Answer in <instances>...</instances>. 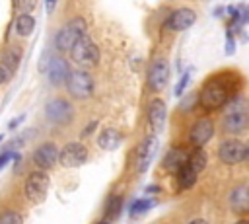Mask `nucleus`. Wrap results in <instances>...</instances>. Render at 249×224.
<instances>
[{
  "label": "nucleus",
  "mask_w": 249,
  "mask_h": 224,
  "mask_svg": "<svg viewBox=\"0 0 249 224\" xmlns=\"http://www.w3.org/2000/svg\"><path fill=\"white\" fill-rule=\"evenodd\" d=\"M84 35H88V23L84 18H72L54 35V47L58 51H70Z\"/></svg>",
  "instance_id": "obj_1"
},
{
  "label": "nucleus",
  "mask_w": 249,
  "mask_h": 224,
  "mask_svg": "<svg viewBox=\"0 0 249 224\" xmlns=\"http://www.w3.org/2000/svg\"><path fill=\"white\" fill-rule=\"evenodd\" d=\"M198 101H200V105L206 107V109H220V107H224V105L230 101L228 84L222 82V80H218V76H216V78H210V80L204 84V88L200 90Z\"/></svg>",
  "instance_id": "obj_2"
},
{
  "label": "nucleus",
  "mask_w": 249,
  "mask_h": 224,
  "mask_svg": "<svg viewBox=\"0 0 249 224\" xmlns=\"http://www.w3.org/2000/svg\"><path fill=\"white\" fill-rule=\"evenodd\" d=\"M68 53H70V58H72L82 70L97 66L99 56H101L99 47H97V45L93 43V39L88 37V35H84V37H82V39H80Z\"/></svg>",
  "instance_id": "obj_3"
},
{
  "label": "nucleus",
  "mask_w": 249,
  "mask_h": 224,
  "mask_svg": "<svg viewBox=\"0 0 249 224\" xmlns=\"http://www.w3.org/2000/svg\"><path fill=\"white\" fill-rule=\"evenodd\" d=\"M64 86H66V92L74 99H88V97L93 95V90H95V84H93L91 74L88 70H82V68L70 70Z\"/></svg>",
  "instance_id": "obj_4"
},
{
  "label": "nucleus",
  "mask_w": 249,
  "mask_h": 224,
  "mask_svg": "<svg viewBox=\"0 0 249 224\" xmlns=\"http://www.w3.org/2000/svg\"><path fill=\"white\" fill-rule=\"evenodd\" d=\"M49 175L47 171L43 169H35L31 171L27 177H25V183H23V193L27 197V201L35 203V205H41L45 199H47V193H49Z\"/></svg>",
  "instance_id": "obj_5"
},
{
  "label": "nucleus",
  "mask_w": 249,
  "mask_h": 224,
  "mask_svg": "<svg viewBox=\"0 0 249 224\" xmlns=\"http://www.w3.org/2000/svg\"><path fill=\"white\" fill-rule=\"evenodd\" d=\"M45 117L53 125H68L74 119V107H72V103L68 99L54 97V99L47 101V105H45Z\"/></svg>",
  "instance_id": "obj_6"
},
{
  "label": "nucleus",
  "mask_w": 249,
  "mask_h": 224,
  "mask_svg": "<svg viewBox=\"0 0 249 224\" xmlns=\"http://www.w3.org/2000/svg\"><path fill=\"white\" fill-rule=\"evenodd\" d=\"M158 146H160V140L156 134H148L136 148V158H134V169L136 173H144L148 171V168L152 166L154 158H156V152H158Z\"/></svg>",
  "instance_id": "obj_7"
},
{
  "label": "nucleus",
  "mask_w": 249,
  "mask_h": 224,
  "mask_svg": "<svg viewBox=\"0 0 249 224\" xmlns=\"http://www.w3.org/2000/svg\"><path fill=\"white\" fill-rule=\"evenodd\" d=\"M247 154H249V148L239 138H228L218 146V158L228 166H235V164L243 162L247 158Z\"/></svg>",
  "instance_id": "obj_8"
},
{
  "label": "nucleus",
  "mask_w": 249,
  "mask_h": 224,
  "mask_svg": "<svg viewBox=\"0 0 249 224\" xmlns=\"http://www.w3.org/2000/svg\"><path fill=\"white\" fill-rule=\"evenodd\" d=\"M88 160V148L82 142H68L58 150V164L64 168H78L86 164Z\"/></svg>",
  "instance_id": "obj_9"
},
{
  "label": "nucleus",
  "mask_w": 249,
  "mask_h": 224,
  "mask_svg": "<svg viewBox=\"0 0 249 224\" xmlns=\"http://www.w3.org/2000/svg\"><path fill=\"white\" fill-rule=\"evenodd\" d=\"M169 62L165 58H156L152 64H150V70H148V88L152 92H160L165 88L167 80H169Z\"/></svg>",
  "instance_id": "obj_10"
},
{
  "label": "nucleus",
  "mask_w": 249,
  "mask_h": 224,
  "mask_svg": "<svg viewBox=\"0 0 249 224\" xmlns=\"http://www.w3.org/2000/svg\"><path fill=\"white\" fill-rule=\"evenodd\" d=\"M212 136H214V123H212V119H208V117L198 119V121L191 127V131H189V142H191L195 148H202Z\"/></svg>",
  "instance_id": "obj_11"
},
{
  "label": "nucleus",
  "mask_w": 249,
  "mask_h": 224,
  "mask_svg": "<svg viewBox=\"0 0 249 224\" xmlns=\"http://www.w3.org/2000/svg\"><path fill=\"white\" fill-rule=\"evenodd\" d=\"M196 21V14L193 8H177L175 12L169 14V18L165 19V27L169 31H185L191 25H195Z\"/></svg>",
  "instance_id": "obj_12"
},
{
  "label": "nucleus",
  "mask_w": 249,
  "mask_h": 224,
  "mask_svg": "<svg viewBox=\"0 0 249 224\" xmlns=\"http://www.w3.org/2000/svg\"><path fill=\"white\" fill-rule=\"evenodd\" d=\"M58 160V148L54 142H43L35 148L33 152V164L39 168V169H51Z\"/></svg>",
  "instance_id": "obj_13"
},
{
  "label": "nucleus",
  "mask_w": 249,
  "mask_h": 224,
  "mask_svg": "<svg viewBox=\"0 0 249 224\" xmlns=\"http://www.w3.org/2000/svg\"><path fill=\"white\" fill-rule=\"evenodd\" d=\"M165 117H167V107H165V101L156 97L150 101L148 105V125H150V131L152 134L158 136V132L163 129L165 125Z\"/></svg>",
  "instance_id": "obj_14"
},
{
  "label": "nucleus",
  "mask_w": 249,
  "mask_h": 224,
  "mask_svg": "<svg viewBox=\"0 0 249 224\" xmlns=\"http://www.w3.org/2000/svg\"><path fill=\"white\" fill-rule=\"evenodd\" d=\"M230 208L235 212V214H245L249 210V187L245 181L237 183L231 191H230Z\"/></svg>",
  "instance_id": "obj_15"
},
{
  "label": "nucleus",
  "mask_w": 249,
  "mask_h": 224,
  "mask_svg": "<svg viewBox=\"0 0 249 224\" xmlns=\"http://www.w3.org/2000/svg\"><path fill=\"white\" fill-rule=\"evenodd\" d=\"M68 72H70V66H68L66 58L51 56V60L47 64V76H49V82L53 86H62L68 78Z\"/></svg>",
  "instance_id": "obj_16"
},
{
  "label": "nucleus",
  "mask_w": 249,
  "mask_h": 224,
  "mask_svg": "<svg viewBox=\"0 0 249 224\" xmlns=\"http://www.w3.org/2000/svg\"><path fill=\"white\" fill-rule=\"evenodd\" d=\"M247 127V111H235V113H226L222 129L228 134H237L241 131H245Z\"/></svg>",
  "instance_id": "obj_17"
},
{
  "label": "nucleus",
  "mask_w": 249,
  "mask_h": 224,
  "mask_svg": "<svg viewBox=\"0 0 249 224\" xmlns=\"http://www.w3.org/2000/svg\"><path fill=\"white\" fill-rule=\"evenodd\" d=\"M187 158H189V152H187L185 148H181V146H175V148H171V150L163 156L161 166H163L165 169L177 171L183 164H187Z\"/></svg>",
  "instance_id": "obj_18"
},
{
  "label": "nucleus",
  "mask_w": 249,
  "mask_h": 224,
  "mask_svg": "<svg viewBox=\"0 0 249 224\" xmlns=\"http://www.w3.org/2000/svg\"><path fill=\"white\" fill-rule=\"evenodd\" d=\"M121 142H123V132L117 129H105L97 136V146L101 150H115L121 146Z\"/></svg>",
  "instance_id": "obj_19"
},
{
  "label": "nucleus",
  "mask_w": 249,
  "mask_h": 224,
  "mask_svg": "<svg viewBox=\"0 0 249 224\" xmlns=\"http://www.w3.org/2000/svg\"><path fill=\"white\" fill-rule=\"evenodd\" d=\"M175 173H177L179 189H191V187L196 183V177H198V173H196L189 164H183Z\"/></svg>",
  "instance_id": "obj_20"
},
{
  "label": "nucleus",
  "mask_w": 249,
  "mask_h": 224,
  "mask_svg": "<svg viewBox=\"0 0 249 224\" xmlns=\"http://www.w3.org/2000/svg\"><path fill=\"white\" fill-rule=\"evenodd\" d=\"M14 29H16V33H18L19 37H27V35H31L33 29H35V18H33L31 14H19V16L16 18Z\"/></svg>",
  "instance_id": "obj_21"
},
{
  "label": "nucleus",
  "mask_w": 249,
  "mask_h": 224,
  "mask_svg": "<svg viewBox=\"0 0 249 224\" xmlns=\"http://www.w3.org/2000/svg\"><path fill=\"white\" fill-rule=\"evenodd\" d=\"M0 62H4L12 72L18 70L19 62H21V51L18 47H8L0 53Z\"/></svg>",
  "instance_id": "obj_22"
},
{
  "label": "nucleus",
  "mask_w": 249,
  "mask_h": 224,
  "mask_svg": "<svg viewBox=\"0 0 249 224\" xmlns=\"http://www.w3.org/2000/svg\"><path fill=\"white\" fill-rule=\"evenodd\" d=\"M187 164L196 171V173H200L204 168H206V164H208V158H206V152L202 150V148H195L191 154H189V158H187Z\"/></svg>",
  "instance_id": "obj_23"
},
{
  "label": "nucleus",
  "mask_w": 249,
  "mask_h": 224,
  "mask_svg": "<svg viewBox=\"0 0 249 224\" xmlns=\"http://www.w3.org/2000/svg\"><path fill=\"white\" fill-rule=\"evenodd\" d=\"M121 210H123V197L121 195H111L107 199V203H105V214H107L109 222L115 220V218H119Z\"/></svg>",
  "instance_id": "obj_24"
},
{
  "label": "nucleus",
  "mask_w": 249,
  "mask_h": 224,
  "mask_svg": "<svg viewBox=\"0 0 249 224\" xmlns=\"http://www.w3.org/2000/svg\"><path fill=\"white\" fill-rule=\"evenodd\" d=\"M152 206H154V199H150V197H140V199L132 201V205H130V208H128V214L134 218V216L144 214V212L150 210Z\"/></svg>",
  "instance_id": "obj_25"
},
{
  "label": "nucleus",
  "mask_w": 249,
  "mask_h": 224,
  "mask_svg": "<svg viewBox=\"0 0 249 224\" xmlns=\"http://www.w3.org/2000/svg\"><path fill=\"white\" fill-rule=\"evenodd\" d=\"M0 224H23V218L18 210H6L0 214Z\"/></svg>",
  "instance_id": "obj_26"
},
{
  "label": "nucleus",
  "mask_w": 249,
  "mask_h": 224,
  "mask_svg": "<svg viewBox=\"0 0 249 224\" xmlns=\"http://www.w3.org/2000/svg\"><path fill=\"white\" fill-rule=\"evenodd\" d=\"M189 80H191V74L189 72H185L181 78H179V82H177V86H175V95H181L183 92H185V88H187V84H189Z\"/></svg>",
  "instance_id": "obj_27"
},
{
  "label": "nucleus",
  "mask_w": 249,
  "mask_h": 224,
  "mask_svg": "<svg viewBox=\"0 0 249 224\" xmlns=\"http://www.w3.org/2000/svg\"><path fill=\"white\" fill-rule=\"evenodd\" d=\"M18 158H19V156H18L14 150H4V152L0 154V169H2L10 160H18Z\"/></svg>",
  "instance_id": "obj_28"
},
{
  "label": "nucleus",
  "mask_w": 249,
  "mask_h": 224,
  "mask_svg": "<svg viewBox=\"0 0 249 224\" xmlns=\"http://www.w3.org/2000/svg\"><path fill=\"white\" fill-rule=\"evenodd\" d=\"M18 6H19V10H21L23 14H29V12L35 10L37 0H18Z\"/></svg>",
  "instance_id": "obj_29"
},
{
  "label": "nucleus",
  "mask_w": 249,
  "mask_h": 224,
  "mask_svg": "<svg viewBox=\"0 0 249 224\" xmlns=\"http://www.w3.org/2000/svg\"><path fill=\"white\" fill-rule=\"evenodd\" d=\"M12 74H14V72H12L4 62H0V86H2V84H6V82H10Z\"/></svg>",
  "instance_id": "obj_30"
},
{
  "label": "nucleus",
  "mask_w": 249,
  "mask_h": 224,
  "mask_svg": "<svg viewBox=\"0 0 249 224\" xmlns=\"http://www.w3.org/2000/svg\"><path fill=\"white\" fill-rule=\"evenodd\" d=\"M233 51H235V39H233L231 31L228 29V33H226V53H228V55H231Z\"/></svg>",
  "instance_id": "obj_31"
},
{
  "label": "nucleus",
  "mask_w": 249,
  "mask_h": 224,
  "mask_svg": "<svg viewBox=\"0 0 249 224\" xmlns=\"http://www.w3.org/2000/svg\"><path fill=\"white\" fill-rule=\"evenodd\" d=\"M195 99H196V95H195V93H193V95H189V97H187V99H185V101L181 103V109H183V111H185V109H191V107H193V101H195Z\"/></svg>",
  "instance_id": "obj_32"
},
{
  "label": "nucleus",
  "mask_w": 249,
  "mask_h": 224,
  "mask_svg": "<svg viewBox=\"0 0 249 224\" xmlns=\"http://www.w3.org/2000/svg\"><path fill=\"white\" fill-rule=\"evenodd\" d=\"M95 127H97V121H89V125L84 129L82 136H89V132H91V131H95Z\"/></svg>",
  "instance_id": "obj_33"
},
{
  "label": "nucleus",
  "mask_w": 249,
  "mask_h": 224,
  "mask_svg": "<svg viewBox=\"0 0 249 224\" xmlns=\"http://www.w3.org/2000/svg\"><path fill=\"white\" fill-rule=\"evenodd\" d=\"M23 119H25V115H19V117H16L14 121H10V125H8V127H10V129H16V127H18V125H19Z\"/></svg>",
  "instance_id": "obj_34"
},
{
  "label": "nucleus",
  "mask_w": 249,
  "mask_h": 224,
  "mask_svg": "<svg viewBox=\"0 0 249 224\" xmlns=\"http://www.w3.org/2000/svg\"><path fill=\"white\" fill-rule=\"evenodd\" d=\"M56 2H58V0H45V10H47V12H53L54 6H56Z\"/></svg>",
  "instance_id": "obj_35"
},
{
  "label": "nucleus",
  "mask_w": 249,
  "mask_h": 224,
  "mask_svg": "<svg viewBox=\"0 0 249 224\" xmlns=\"http://www.w3.org/2000/svg\"><path fill=\"white\" fill-rule=\"evenodd\" d=\"M187 224H208L204 218H193L191 222H187Z\"/></svg>",
  "instance_id": "obj_36"
},
{
  "label": "nucleus",
  "mask_w": 249,
  "mask_h": 224,
  "mask_svg": "<svg viewBox=\"0 0 249 224\" xmlns=\"http://www.w3.org/2000/svg\"><path fill=\"white\" fill-rule=\"evenodd\" d=\"M146 191H148V193H158V191H160V189H158V187H156V185H150V187H148V189H146Z\"/></svg>",
  "instance_id": "obj_37"
},
{
  "label": "nucleus",
  "mask_w": 249,
  "mask_h": 224,
  "mask_svg": "<svg viewBox=\"0 0 249 224\" xmlns=\"http://www.w3.org/2000/svg\"><path fill=\"white\" fill-rule=\"evenodd\" d=\"M233 224H249V222H247V220H243V218H241V220H237V222H233Z\"/></svg>",
  "instance_id": "obj_38"
},
{
  "label": "nucleus",
  "mask_w": 249,
  "mask_h": 224,
  "mask_svg": "<svg viewBox=\"0 0 249 224\" xmlns=\"http://www.w3.org/2000/svg\"><path fill=\"white\" fill-rule=\"evenodd\" d=\"M97 224H111V222H109V220H99Z\"/></svg>",
  "instance_id": "obj_39"
},
{
  "label": "nucleus",
  "mask_w": 249,
  "mask_h": 224,
  "mask_svg": "<svg viewBox=\"0 0 249 224\" xmlns=\"http://www.w3.org/2000/svg\"><path fill=\"white\" fill-rule=\"evenodd\" d=\"M2 140H4V134H0V142H2Z\"/></svg>",
  "instance_id": "obj_40"
}]
</instances>
